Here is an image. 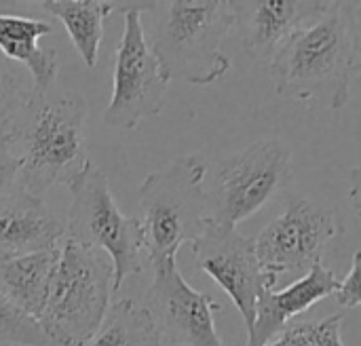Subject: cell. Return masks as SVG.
Segmentation results:
<instances>
[{"instance_id": "obj_19", "label": "cell", "mask_w": 361, "mask_h": 346, "mask_svg": "<svg viewBox=\"0 0 361 346\" xmlns=\"http://www.w3.org/2000/svg\"><path fill=\"white\" fill-rule=\"evenodd\" d=\"M34 95V82L25 68L0 53V131H4L17 112Z\"/></svg>"}, {"instance_id": "obj_16", "label": "cell", "mask_w": 361, "mask_h": 346, "mask_svg": "<svg viewBox=\"0 0 361 346\" xmlns=\"http://www.w3.org/2000/svg\"><path fill=\"white\" fill-rule=\"evenodd\" d=\"M57 249L0 258V292L25 315L38 319L57 262Z\"/></svg>"}, {"instance_id": "obj_1", "label": "cell", "mask_w": 361, "mask_h": 346, "mask_svg": "<svg viewBox=\"0 0 361 346\" xmlns=\"http://www.w3.org/2000/svg\"><path fill=\"white\" fill-rule=\"evenodd\" d=\"M269 70L281 97L309 101L326 95L334 110L347 106L361 70L360 2H328L281 44Z\"/></svg>"}, {"instance_id": "obj_20", "label": "cell", "mask_w": 361, "mask_h": 346, "mask_svg": "<svg viewBox=\"0 0 361 346\" xmlns=\"http://www.w3.org/2000/svg\"><path fill=\"white\" fill-rule=\"evenodd\" d=\"M341 332L343 315H332L313 323L286 326L264 346H345Z\"/></svg>"}, {"instance_id": "obj_15", "label": "cell", "mask_w": 361, "mask_h": 346, "mask_svg": "<svg viewBox=\"0 0 361 346\" xmlns=\"http://www.w3.org/2000/svg\"><path fill=\"white\" fill-rule=\"evenodd\" d=\"M51 30L49 21L0 13V53L27 70L36 93H49L59 74L57 51L40 47Z\"/></svg>"}, {"instance_id": "obj_5", "label": "cell", "mask_w": 361, "mask_h": 346, "mask_svg": "<svg viewBox=\"0 0 361 346\" xmlns=\"http://www.w3.org/2000/svg\"><path fill=\"white\" fill-rule=\"evenodd\" d=\"M110 258L63 239L44 307L36 319L49 346L87 345L110 309Z\"/></svg>"}, {"instance_id": "obj_22", "label": "cell", "mask_w": 361, "mask_h": 346, "mask_svg": "<svg viewBox=\"0 0 361 346\" xmlns=\"http://www.w3.org/2000/svg\"><path fill=\"white\" fill-rule=\"evenodd\" d=\"M360 262H361V252H355L353 258H351V268L349 273L345 275V279H338V285H336V302L343 307V309H360L361 302V292H360Z\"/></svg>"}, {"instance_id": "obj_10", "label": "cell", "mask_w": 361, "mask_h": 346, "mask_svg": "<svg viewBox=\"0 0 361 346\" xmlns=\"http://www.w3.org/2000/svg\"><path fill=\"white\" fill-rule=\"evenodd\" d=\"M140 304L152 317L161 340L176 346H228L214 321L222 304L212 294L197 292L184 279L178 258L152 266V283Z\"/></svg>"}, {"instance_id": "obj_3", "label": "cell", "mask_w": 361, "mask_h": 346, "mask_svg": "<svg viewBox=\"0 0 361 346\" xmlns=\"http://www.w3.org/2000/svg\"><path fill=\"white\" fill-rule=\"evenodd\" d=\"M140 21L169 82L207 87L231 70V57L222 53V42L235 27L231 2H146Z\"/></svg>"}, {"instance_id": "obj_8", "label": "cell", "mask_w": 361, "mask_h": 346, "mask_svg": "<svg viewBox=\"0 0 361 346\" xmlns=\"http://www.w3.org/2000/svg\"><path fill=\"white\" fill-rule=\"evenodd\" d=\"M338 235H343V226L332 209L305 197L290 199L281 216L254 237L269 290H281L322 264L326 247Z\"/></svg>"}, {"instance_id": "obj_6", "label": "cell", "mask_w": 361, "mask_h": 346, "mask_svg": "<svg viewBox=\"0 0 361 346\" xmlns=\"http://www.w3.org/2000/svg\"><path fill=\"white\" fill-rule=\"evenodd\" d=\"M68 190L72 199L63 214L66 239L108 256L112 262V292H118L127 277L144 271L140 222L118 209L108 178L91 161L68 184Z\"/></svg>"}, {"instance_id": "obj_17", "label": "cell", "mask_w": 361, "mask_h": 346, "mask_svg": "<svg viewBox=\"0 0 361 346\" xmlns=\"http://www.w3.org/2000/svg\"><path fill=\"white\" fill-rule=\"evenodd\" d=\"M42 11L53 15L66 27L76 53L87 68H95L104 38L106 19L116 13V2L106 0H42Z\"/></svg>"}, {"instance_id": "obj_7", "label": "cell", "mask_w": 361, "mask_h": 346, "mask_svg": "<svg viewBox=\"0 0 361 346\" xmlns=\"http://www.w3.org/2000/svg\"><path fill=\"white\" fill-rule=\"evenodd\" d=\"M292 171V152L277 140L267 137L247 148L220 159L209 178L207 218L222 228H237L267 207L288 184Z\"/></svg>"}, {"instance_id": "obj_11", "label": "cell", "mask_w": 361, "mask_h": 346, "mask_svg": "<svg viewBox=\"0 0 361 346\" xmlns=\"http://www.w3.org/2000/svg\"><path fill=\"white\" fill-rule=\"evenodd\" d=\"M190 254L195 266L228 294L243 317L250 336L256 319V304L269 290L256 258L254 237H243L237 228H222L207 222L205 230L190 243Z\"/></svg>"}, {"instance_id": "obj_14", "label": "cell", "mask_w": 361, "mask_h": 346, "mask_svg": "<svg viewBox=\"0 0 361 346\" xmlns=\"http://www.w3.org/2000/svg\"><path fill=\"white\" fill-rule=\"evenodd\" d=\"M336 285L338 277L324 264H317L302 279L281 290H267L256 304V319L252 334L247 336V346L267 345L288 326L290 319L309 311L328 296H334Z\"/></svg>"}, {"instance_id": "obj_4", "label": "cell", "mask_w": 361, "mask_h": 346, "mask_svg": "<svg viewBox=\"0 0 361 346\" xmlns=\"http://www.w3.org/2000/svg\"><path fill=\"white\" fill-rule=\"evenodd\" d=\"M207 165L197 154H184L167 167L148 173L137 188L140 230L150 266L176 258L207 226Z\"/></svg>"}, {"instance_id": "obj_13", "label": "cell", "mask_w": 361, "mask_h": 346, "mask_svg": "<svg viewBox=\"0 0 361 346\" xmlns=\"http://www.w3.org/2000/svg\"><path fill=\"white\" fill-rule=\"evenodd\" d=\"M66 239V218L44 199L19 188L0 199V258L57 249Z\"/></svg>"}, {"instance_id": "obj_12", "label": "cell", "mask_w": 361, "mask_h": 346, "mask_svg": "<svg viewBox=\"0 0 361 346\" xmlns=\"http://www.w3.org/2000/svg\"><path fill=\"white\" fill-rule=\"evenodd\" d=\"M322 0H231L235 27L254 59L271 61L281 44L326 11Z\"/></svg>"}, {"instance_id": "obj_18", "label": "cell", "mask_w": 361, "mask_h": 346, "mask_svg": "<svg viewBox=\"0 0 361 346\" xmlns=\"http://www.w3.org/2000/svg\"><path fill=\"white\" fill-rule=\"evenodd\" d=\"M85 346H163V340L148 311L125 298L108 309L102 326Z\"/></svg>"}, {"instance_id": "obj_2", "label": "cell", "mask_w": 361, "mask_h": 346, "mask_svg": "<svg viewBox=\"0 0 361 346\" xmlns=\"http://www.w3.org/2000/svg\"><path fill=\"white\" fill-rule=\"evenodd\" d=\"M87 101L78 93L51 99L36 93L6 131V150L17 156V188L44 199L55 184L68 186L91 161L85 150Z\"/></svg>"}, {"instance_id": "obj_23", "label": "cell", "mask_w": 361, "mask_h": 346, "mask_svg": "<svg viewBox=\"0 0 361 346\" xmlns=\"http://www.w3.org/2000/svg\"><path fill=\"white\" fill-rule=\"evenodd\" d=\"M17 173H19V161L13 156L6 146L0 148V199L17 188Z\"/></svg>"}, {"instance_id": "obj_24", "label": "cell", "mask_w": 361, "mask_h": 346, "mask_svg": "<svg viewBox=\"0 0 361 346\" xmlns=\"http://www.w3.org/2000/svg\"><path fill=\"white\" fill-rule=\"evenodd\" d=\"M6 146V131H0V148Z\"/></svg>"}, {"instance_id": "obj_21", "label": "cell", "mask_w": 361, "mask_h": 346, "mask_svg": "<svg viewBox=\"0 0 361 346\" xmlns=\"http://www.w3.org/2000/svg\"><path fill=\"white\" fill-rule=\"evenodd\" d=\"M0 346H49L36 319L0 292Z\"/></svg>"}, {"instance_id": "obj_9", "label": "cell", "mask_w": 361, "mask_h": 346, "mask_svg": "<svg viewBox=\"0 0 361 346\" xmlns=\"http://www.w3.org/2000/svg\"><path fill=\"white\" fill-rule=\"evenodd\" d=\"M146 2H116V13L125 15V30L114 55L112 97L104 112V123L121 131H133L140 123L163 112L169 80L159 59L146 42L140 13Z\"/></svg>"}]
</instances>
